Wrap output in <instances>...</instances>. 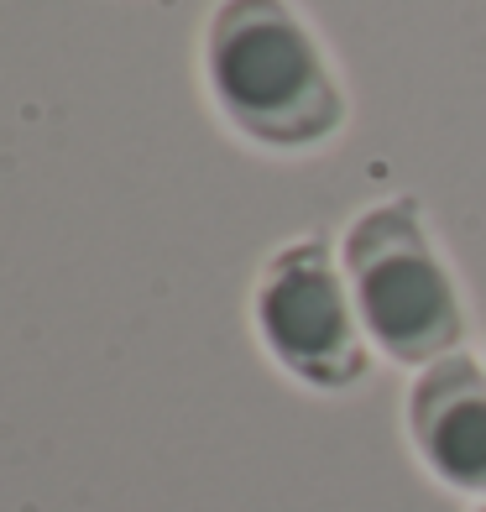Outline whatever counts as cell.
<instances>
[{
    "label": "cell",
    "instance_id": "obj_4",
    "mask_svg": "<svg viewBox=\"0 0 486 512\" xmlns=\"http://www.w3.org/2000/svg\"><path fill=\"white\" fill-rule=\"evenodd\" d=\"M413 445L439 481L486 497V377L476 361L445 356L413 382Z\"/></svg>",
    "mask_w": 486,
    "mask_h": 512
},
{
    "label": "cell",
    "instance_id": "obj_3",
    "mask_svg": "<svg viewBox=\"0 0 486 512\" xmlns=\"http://www.w3.org/2000/svg\"><path fill=\"white\" fill-rule=\"evenodd\" d=\"M356 298L345 293L324 241H293L267 262L257 288V324L272 356L298 382L351 387L366 377Z\"/></svg>",
    "mask_w": 486,
    "mask_h": 512
},
{
    "label": "cell",
    "instance_id": "obj_2",
    "mask_svg": "<svg viewBox=\"0 0 486 512\" xmlns=\"http://www.w3.org/2000/svg\"><path fill=\"white\" fill-rule=\"evenodd\" d=\"M345 272L361 330L392 361H445L460 340V304L413 204H377L345 230Z\"/></svg>",
    "mask_w": 486,
    "mask_h": 512
},
{
    "label": "cell",
    "instance_id": "obj_1",
    "mask_svg": "<svg viewBox=\"0 0 486 512\" xmlns=\"http://www.w3.org/2000/svg\"><path fill=\"white\" fill-rule=\"evenodd\" d=\"M204 68L220 110L251 142L314 147L345 121V100L314 32L288 0H225L210 16Z\"/></svg>",
    "mask_w": 486,
    "mask_h": 512
},
{
    "label": "cell",
    "instance_id": "obj_5",
    "mask_svg": "<svg viewBox=\"0 0 486 512\" xmlns=\"http://www.w3.org/2000/svg\"><path fill=\"white\" fill-rule=\"evenodd\" d=\"M481 512H486V507H481Z\"/></svg>",
    "mask_w": 486,
    "mask_h": 512
}]
</instances>
